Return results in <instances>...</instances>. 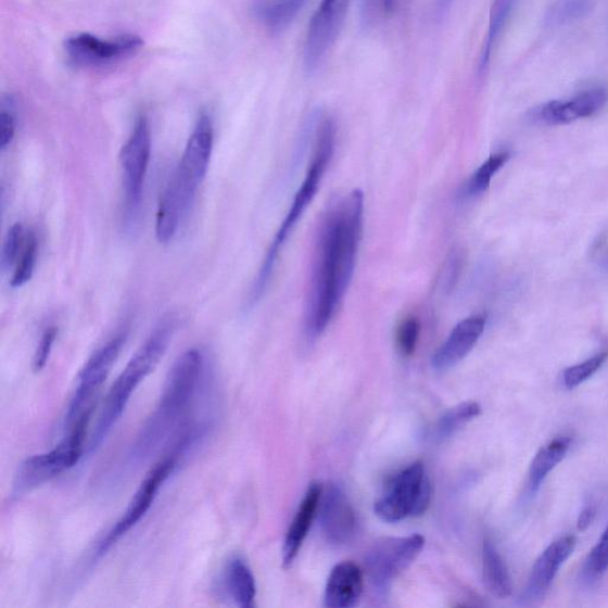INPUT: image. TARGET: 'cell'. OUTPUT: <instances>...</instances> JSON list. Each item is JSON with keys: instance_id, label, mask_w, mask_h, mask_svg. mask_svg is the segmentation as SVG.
Segmentation results:
<instances>
[{"instance_id": "6da1fadb", "label": "cell", "mask_w": 608, "mask_h": 608, "mask_svg": "<svg viewBox=\"0 0 608 608\" xmlns=\"http://www.w3.org/2000/svg\"><path fill=\"white\" fill-rule=\"evenodd\" d=\"M364 223V193L352 190L322 219L307 300L304 331L319 338L331 325L356 269Z\"/></svg>"}, {"instance_id": "7a4b0ae2", "label": "cell", "mask_w": 608, "mask_h": 608, "mask_svg": "<svg viewBox=\"0 0 608 608\" xmlns=\"http://www.w3.org/2000/svg\"><path fill=\"white\" fill-rule=\"evenodd\" d=\"M205 367L204 354L198 349H190L176 359L155 411L137 436L131 454L134 460L149 459L164 442L176 441L194 427L188 425V416L194 407Z\"/></svg>"}, {"instance_id": "3957f363", "label": "cell", "mask_w": 608, "mask_h": 608, "mask_svg": "<svg viewBox=\"0 0 608 608\" xmlns=\"http://www.w3.org/2000/svg\"><path fill=\"white\" fill-rule=\"evenodd\" d=\"M335 124L331 117L324 116L320 118L315 131V143L312 160L301 188L297 190L293 204H291L283 223L276 232L268 252L262 263L259 273L255 283L250 291L249 306L253 307L262 299L266 288H268L270 278L274 274L275 266L280 253L295 226L311 202L315 198L320 187L324 175L331 163L335 149Z\"/></svg>"}, {"instance_id": "277c9868", "label": "cell", "mask_w": 608, "mask_h": 608, "mask_svg": "<svg viewBox=\"0 0 608 608\" xmlns=\"http://www.w3.org/2000/svg\"><path fill=\"white\" fill-rule=\"evenodd\" d=\"M175 331V320L164 319L150 334L144 344L139 347L135 356L111 387L101 408L94 432L90 440L88 449L94 452L101 446L114 426L124 414L126 407L139 385L155 370V367L168 350Z\"/></svg>"}, {"instance_id": "5b68a950", "label": "cell", "mask_w": 608, "mask_h": 608, "mask_svg": "<svg viewBox=\"0 0 608 608\" xmlns=\"http://www.w3.org/2000/svg\"><path fill=\"white\" fill-rule=\"evenodd\" d=\"M214 128L207 113L199 117L186 144L179 166L160 197L159 208L170 217L186 219L204 182L212 159Z\"/></svg>"}, {"instance_id": "8992f818", "label": "cell", "mask_w": 608, "mask_h": 608, "mask_svg": "<svg viewBox=\"0 0 608 608\" xmlns=\"http://www.w3.org/2000/svg\"><path fill=\"white\" fill-rule=\"evenodd\" d=\"M91 414L84 415L78 422H75L69 436L54 449L33 455L20 465L12 483V499H21L25 494L69 471L80 461Z\"/></svg>"}, {"instance_id": "52a82bcc", "label": "cell", "mask_w": 608, "mask_h": 608, "mask_svg": "<svg viewBox=\"0 0 608 608\" xmlns=\"http://www.w3.org/2000/svg\"><path fill=\"white\" fill-rule=\"evenodd\" d=\"M151 147L150 123L145 116H139L121 154L124 189L123 227L129 235L136 232L141 218Z\"/></svg>"}, {"instance_id": "ba28073f", "label": "cell", "mask_w": 608, "mask_h": 608, "mask_svg": "<svg viewBox=\"0 0 608 608\" xmlns=\"http://www.w3.org/2000/svg\"><path fill=\"white\" fill-rule=\"evenodd\" d=\"M432 501V484L422 463H415L389 481L375 504L376 515L387 523L423 515Z\"/></svg>"}, {"instance_id": "9c48e42d", "label": "cell", "mask_w": 608, "mask_h": 608, "mask_svg": "<svg viewBox=\"0 0 608 608\" xmlns=\"http://www.w3.org/2000/svg\"><path fill=\"white\" fill-rule=\"evenodd\" d=\"M128 332L122 331L112 337L106 344L98 349L87 360L78 376L66 414V425L73 426L80 418L92 413V401L106 382L112 367L116 364Z\"/></svg>"}, {"instance_id": "30bf717a", "label": "cell", "mask_w": 608, "mask_h": 608, "mask_svg": "<svg viewBox=\"0 0 608 608\" xmlns=\"http://www.w3.org/2000/svg\"><path fill=\"white\" fill-rule=\"evenodd\" d=\"M180 456V454L172 452L167 458L156 464L147 474L128 508H126L116 524L110 529L107 535L98 543L97 550L94 552L97 559L106 555L113 546H116L119 540L128 535L129 531L142 521V518H144L157 498L160 490L174 473Z\"/></svg>"}, {"instance_id": "8fae6325", "label": "cell", "mask_w": 608, "mask_h": 608, "mask_svg": "<svg viewBox=\"0 0 608 608\" xmlns=\"http://www.w3.org/2000/svg\"><path fill=\"white\" fill-rule=\"evenodd\" d=\"M425 547V537H392L378 541L366 557L367 573L373 585L387 590L417 559Z\"/></svg>"}, {"instance_id": "7c38bea8", "label": "cell", "mask_w": 608, "mask_h": 608, "mask_svg": "<svg viewBox=\"0 0 608 608\" xmlns=\"http://www.w3.org/2000/svg\"><path fill=\"white\" fill-rule=\"evenodd\" d=\"M143 46V38L135 34H124L105 40L83 33L68 37L65 42L68 56L83 66L110 65L135 55Z\"/></svg>"}, {"instance_id": "4fadbf2b", "label": "cell", "mask_w": 608, "mask_h": 608, "mask_svg": "<svg viewBox=\"0 0 608 608\" xmlns=\"http://www.w3.org/2000/svg\"><path fill=\"white\" fill-rule=\"evenodd\" d=\"M350 0H321L307 33L304 62L309 71L321 65L329 49L333 47L345 22Z\"/></svg>"}, {"instance_id": "5bb4252c", "label": "cell", "mask_w": 608, "mask_h": 608, "mask_svg": "<svg viewBox=\"0 0 608 608\" xmlns=\"http://www.w3.org/2000/svg\"><path fill=\"white\" fill-rule=\"evenodd\" d=\"M577 546V539L573 535H565L555 540L542 552L528 580L523 599L534 603L546 597L550 586L561 567L573 554Z\"/></svg>"}, {"instance_id": "9a60e30c", "label": "cell", "mask_w": 608, "mask_h": 608, "mask_svg": "<svg viewBox=\"0 0 608 608\" xmlns=\"http://www.w3.org/2000/svg\"><path fill=\"white\" fill-rule=\"evenodd\" d=\"M319 509L321 529L329 543L339 546L347 543L356 534V512L339 486L329 485L326 492L322 491Z\"/></svg>"}, {"instance_id": "2e32d148", "label": "cell", "mask_w": 608, "mask_h": 608, "mask_svg": "<svg viewBox=\"0 0 608 608\" xmlns=\"http://www.w3.org/2000/svg\"><path fill=\"white\" fill-rule=\"evenodd\" d=\"M487 322L485 314L466 318L453 328L445 342L433 357L434 369L445 371L468 356L483 335Z\"/></svg>"}, {"instance_id": "e0dca14e", "label": "cell", "mask_w": 608, "mask_h": 608, "mask_svg": "<svg viewBox=\"0 0 608 608\" xmlns=\"http://www.w3.org/2000/svg\"><path fill=\"white\" fill-rule=\"evenodd\" d=\"M608 94L603 88H594L568 101H550L537 112V118L548 125H565L592 117L607 103Z\"/></svg>"}, {"instance_id": "ac0fdd59", "label": "cell", "mask_w": 608, "mask_h": 608, "mask_svg": "<svg viewBox=\"0 0 608 608\" xmlns=\"http://www.w3.org/2000/svg\"><path fill=\"white\" fill-rule=\"evenodd\" d=\"M219 597L242 608L255 606L257 585L248 562L240 556L228 560L219 575L217 587Z\"/></svg>"}, {"instance_id": "d6986e66", "label": "cell", "mask_w": 608, "mask_h": 608, "mask_svg": "<svg viewBox=\"0 0 608 608\" xmlns=\"http://www.w3.org/2000/svg\"><path fill=\"white\" fill-rule=\"evenodd\" d=\"M364 590L362 569L353 562L337 565L327 580L325 606L351 608L358 604Z\"/></svg>"}, {"instance_id": "ffe728a7", "label": "cell", "mask_w": 608, "mask_h": 608, "mask_svg": "<svg viewBox=\"0 0 608 608\" xmlns=\"http://www.w3.org/2000/svg\"><path fill=\"white\" fill-rule=\"evenodd\" d=\"M322 491L324 489L320 484H312L300 505L293 522H291L283 546V563L286 567L294 562L304 540L308 535L316 512L319 510Z\"/></svg>"}, {"instance_id": "44dd1931", "label": "cell", "mask_w": 608, "mask_h": 608, "mask_svg": "<svg viewBox=\"0 0 608 608\" xmlns=\"http://www.w3.org/2000/svg\"><path fill=\"white\" fill-rule=\"evenodd\" d=\"M572 447V438L561 435L544 445L532 459L528 473V491L535 494Z\"/></svg>"}, {"instance_id": "7402d4cb", "label": "cell", "mask_w": 608, "mask_h": 608, "mask_svg": "<svg viewBox=\"0 0 608 608\" xmlns=\"http://www.w3.org/2000/svg\"><path fill=\"white\" fill-rule=\"evenodd\" d=\"M308 0H257L253 12L271 31H282L295 21Z\"/></svg>"}, {"instance_id": "603a6c76", "label": "cell", "mask_w": 608, "mask_h": 608, "mask_svg": "<svg viewBox=\"0 0 608 608\" xmlns=\"http://www.w3.org/2000/svg\"><path fill=\"white\" fill-rule=\"evenodd\" d=\"M483 578L486 588L494 597L499 599L510 597L512 580L509 568L496 546L489 540L484 542L483 547Z\"/></svg>"}, {"instance_id": "cb8c5ba5", "label": "cell", "mask_w": 608, "mask_h": 608, "mask_svg": "<svg viewBox=\"0 0 608 608\" xmlns=\"http://www.w3.org/2000/svg\"><path fill=\"white\" fill-rule=\"evenodd\" d=\"M516 0H494L491 15L489 31L483 49V54L480 58V69L484 71L490 62L493 48L502 35L506 23H508L511 12L514 10Z\"/></svg>"}, {"instance_id": "d4e9b609", "label": "cell", "mask_w": 608, "mask_h": 608, "mask_svg": "<svg viewBox=\"0 0 608 608\" xmlns=\"http://www.w3.org/2000/svg\"><path fill=\"white\" fill-rule=\"evenodd\" d=\"M510 160L509 151H501L490 156L471 176L465 186L464 194L474 198L483 194L489 189L493 176L496 175Z\"/></svg>"}, {"instance_id": "484cf974", "label": "cell", "mask_w": 608, "mask_h": 608, "mask_svg": "<svg viewBox=\"0 0 608 608\" xmlns=\"http://www.w3.org/2000/svg\"><path fill=\"white\" fill-rule=\"evenodd\" d=\"M410 0H360V18L366 28L395 18Z\"/></svg>"}, {"instance_id": "4316f807", "label": "cell", "mask_w": 608, "mask_h": 608, "mask_svg": "<svg viewBox=\"0 0 608 608\" xmlns=\"http://www.w3.org/2000/svg\"><path fill=\"white\" fill-rule=\"evenodd\" d=\"M481 414V407L477 402H464L448 410L441 417L436 427L440 439H447L458 433L466 425L470 423Z\"/></svg>"}, {"instance_id": "83f0119b", "label": "cell", "mask_w": 608, "mask_h": 608, "mask_svg": "<svg viewBox=\"0 0 608 608\" xmlns=\"http://www.w3.org/2000/svg\"><path fill=\"white\" fill-rule=\"evenodd\" d=\"M593 9V0H556L548 11L546 22L549 27H560L587 16Z\"/></svg>"}, {"instance_id": "f1b7e54d", "label": "cell", "mask_w": 608, "mask_h": 608, "mask_svg": "<svg viewBox=\"0 0 608 608\" xmlns=\"http://www.w3.org/2000/svg\"><path fill=\"white\" fill-rule=\"evenodd\" d=\"M608 570V524L603 532L598 543L586 557L584 567L581 569L582 582L592 585L600 580Z\"/></svg>"}, {"instance_id": "f546056e", "label": "cell", "mask_w": 608, "mask_h": 608, "mask_svg": "<svg viewBox=\"0 0 608 608\" xmlns=\"http://www.w3.org/2000/svg\"><path fill=\"white\" fill-rule=\"evenodd\" d=\"M38 243L36 235L30 231L11 277V288L20 289L29 283L36 268Z\"/></svg>"}, {"instance_id": "4dcf8cb0", "label": "cell", "mask_w": 608, "mask_h": 608, "mask_svg": "<svg viewBox=\"0 0 608 608\" xmlns=\"http://www.w3.org/2000/svg\"><path fill=\"white\" fill-rule=\"evenodd\" d=\"M607 358L608 351H603L585 362L568 367L563 372L565 387L570 390L584 384L601 369Z\"/></svg>"}, {"instance_id": "1f68e13d", "label": "cell", "mask_w": 608, "mask_h": 608, "mask_svg": "<svg viewBox=\"0 0 608 608\" xmlns=\"http://www.w3.org/2000/svg\"><path fill=\"white\" fill-rule=\"evenodd\" d=\"M421 334V322L416 316H407L397 327L396 345L404 358H409L416 351Z\"/></svg>"}, {"instance_id": "d6a6232c", "label": "cell", "mask_w": 608, "mask_h": 608, "mask_svg": "<svg viewBox=\"0 0 608 608\" xmlns=\"http://www.w3.org/2000/svg\"><path fill=\"white\" fill-rule=\"evenodd\" d=\"M17 129L16 100L12 96L3 97L0 105V150L8 149L14 141Z\"/></svg>"}, {"instance_id": "836d02e7", "label": "cell", "mask_w": 608, "mask_h": 608, "mask_svg": "<svg viewBox=\"0 0 608 608\" xmlns=\"http://www.w3.org/2000/svg\"><path fill=\"white\" fill-rule=\"evenodd\" d=\"M25 239H27V233H25L22 224L17 223L10 227L2 251V268L4 270H9L12 266L16 265L24 248Z\"/></svg>"}, {"instance_id": "e575fe53", "label": "cell", "mask_w": 608, "mask_h": 608, "mask_svg": "<svg viewBox=\"0 0 608 608\" xmlns=\"http://www.w3.org/2000/svg\"><path fill=\"white\" fill-rule=\"evenodd\" d=\"M59 334V329L55 326H50L46 328L40 342H38L37 349L34 356V370L40 372L45 369L48 364L50 354H52L53 346L55 344Z\"/></svg>"}, {"instance_id": "d590c367", "label": "cell", "mask_w": 608, "mask_h": 608, "mask_svg": "<svg viewBox=\"0 0 608 608\" xmlns=\"http://www.w3.org/2000/svg\"><path fill=\"white\" fill-rule=\"evenodd\" d=\"M595 517H597V506L594 504L586 505L579 516L578 529L580 531L587 530L594 522Z\"/></svg>"}, {"instance_id": "8d00e7d4", "label": "cell", "mask_w": 608, "mask_h": 608, "mask_svg": "<svg viewBox=\"0 0 608 608\" xmlns=\"http://www.w3.org/2000/svg\"><path fill=\"white\" fill-rule=\"evenodd\" d=\"M453 2L454 0H436L438 14L440 16L445 15Z\"/></svg>"}]
</instances>
